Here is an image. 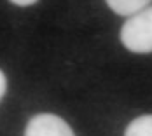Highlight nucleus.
<instances>
[{
  "label": "nucleus",
  "instance_id": "423d86ee",
  "mask_svg": "<svg viewBox=\"0 0 152 136\" xmlns=\"http://www.w3.org/2000/svg\"><path fill=\"white\" fill-rule=\"evenodd\" d=\"M12 4L16 5H21V7H26V5H31V4H35L37 0H11Z\"/></svg>",
  "mask_w": 152,
  "mask_h": 136
},
{
  "label": "nucleus",
  "instance_id": "20e7f679",
  "mask_svg": "<svg viewBox=\"0 0 152 136\" xmlns=\"http://www.w3.org/2000/svg\"><path fill=\"white\" fill-rule=\"evenodd\" d=\"M124 136H152V113L135 119L128 126Z\"/></svg>",
  "mask_w": 152,
  "mask_h": 136
},
{
  "label": "nucleus",
  "instance_id": "f03ea898",
  "mask_svg": "<svg viewBox=\"0 0 152 136\" xmlns=\"http://www.w3.org/2000/svg\"><path fill=\"white\" fill-rule=\"evenodd\" d=\"M25 136H75L72 127L54 113H39L31 117Z\"/></svg>",
  "mask_w": 152,
  "mask_h": 136
},
{
  "label": "nucleus",
  "instance_id": "39448f33",
  "mask_svg": "<svg viewBox=\"0 0 152 136\" xmlns=\"http://www.w3.org/2000/svg\"><path fill=\"white\" fill-rule=\"evenodd\" d=\"M5 89H7V82H5V75H4V72L0 70V100L4 98V94H5Z\"/></svg>",
  "mask_w": 152,
  "mask_h": 136
},
{
  "label": "nucleus",
  "instance_id": "f257e3e1",
  "mask_svg": "<svg viewBox=\"0 0 152 136\" xmlns=\"http://www.w3.org/2000/svg\"><path fill=\"white\" fill-rule=\"evenodd\" d=\"M121 42L131 52H152V7L135 12L122 25Z\"/></svg>",
  "mask_w": 152,
  "mask_h": 136
},
{
  "label": "nucleus",
  "instance_id": "7ed1b4c3",
  "mask_svg": "<svg viewBox=\"0 0 152 136\" xmlns=\"http://www.w3.org/2000/svg\"><path fill=\"white\" fill-rule=\"evenodd\" d=\"M152 0H107L108 7L119 16H133L135 12L145 9Z\"/></svg>",
  "mask_w": 152,
  "mask_h": 136
}]
</instances>
